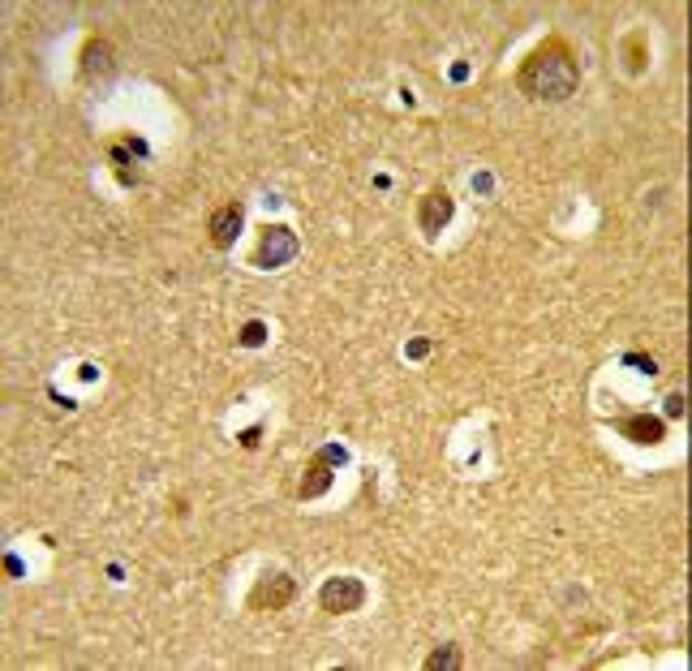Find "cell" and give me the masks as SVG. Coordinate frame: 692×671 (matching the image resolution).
Masks as SVG:
<instances>
[{"instance_id": "ba28073f", "label": "cell", "mask_w": 692, "mask_h": 671, "mask_svg": "<svg viewBox=\"0 0 692 671\" xmlns=\"http://www.w3.org/2000/svg\"><path fill=\"white\" fill-rule=\"evenodd\" d=\"M344 461V452L340 448H323L319 456H314V465L306 469V482H301V499H314V495H323L331 487V465H340Z\"/></svg>"}, {"instance_id": "30bf717a", "label": "cell", "mask_w": 692, "mask_h": 671, "mask_svg": "<svg viewBox=\"0 0 692 671\" xmlns=\"http://www.w3.org/2000/svg\"><path fill=\"white\" fill-rule=\"evenodd\" d=\"M439 667H460V650H456V646H439V650L426 659V671H439Z\"/></svg>"}, {"instance_id": "8992f818", "label": "cell", "mask_w": 692, "mask_h": 671, "mask_svg": "<svg viewBox=\"0 0 692 671\" xmlns=\"http://www.w3.org/2000/svg\"><path fill=\"white\" fill-rule=\"evenodd\" d=\"M452 216H456V203H452L448 190H430L422 203H417V224H422L426 237H439L443 228L452 224Z\"/></svg>"}, {"instance_id": "9c48e42d", "label": "cell", "mask_w": 692, "mask_h": 671, "mask_svg": "<svg viewBox=\"0 0 692 671\" xmlns=\"http://www.w3.org/2000/svg\"><path fill=\"white\" fill-rule=\"evenodd\" d=\"M82 74H86V78H104V74H112V48L104 44V39H91V44L82 48Z\"/></svg>"}, {"instance_id": "4fadbf2b", "label": "cell", "mask_w": 692, "mask_h": 671, "mask_svg": "<svg viewBox=\"0 0 692 671\" xmlns=\"http://www.w3.org/2000/svg\"><path fill=\"white\" fill-rule=\"evenodd\" d=\"M667 413H671V418H684V396H680V392L667 396Z\"/></svg>"}, {"instance_id": "8fae6325", "label": "cell", "mask_w": 692, "mask_h": 671, "mask_svg": "<svg viewBox=\"0 0 692 671\" xmlns=\"http://www.w3.org/2000/svg\"><path fill=\"white\" fill-rule=\"evenodd\" d=\"M624 366H637L641 375H658V366H654L650 358H645V353H624Z\"/></svg>"}, {"instance_id": "277c9868", "label": "cell", "mask_w": 692, "mask_h": 671, "mask_svg": "<svg viewBox=\"0 0 692 671\" xmlns=\"http://www.w3.org/2000/svg\"><path fill=\"white\" fill-rule=\"evenodd\" d=\"M241 228H245V203H224L207 216V237L215 250H233Z\"/></svg>"}, {"instance_id": "6da1fadb", "label": "cell", "mask_w": 692, "mask_h": 671, "mask_svg": "<svg viewBox=\"0 0 692 671\" xmlns=\"http://www.w3.org/2000/svg\"><path fill=\"white\" fill-rule=\"evenodd\" d=\"M516 82H521L525 95L546 99V104H551V99H568L576 91L581 69H576V56H572V48L564 44V39H546L542 48L529 52V61L521 65Z\"/></svg>"}, {"instance_id": "7c38bea8", "label": "cell", "mask_w": 692, "mask_h": 671, "mask_svg": "<svg viewBox=\"0 0 692 671\" xmlns=\"http://www.w3.org/2000/svg\"><path fill=\"white\" fill-rule=\"evenodd\" d=\"M263 336H267V327H263V323H250V327L241 332V345H263Z\"/></svg>"}, {"instance_id": "3957f363", "label": "cell", "mask_w": 692, "mask_h": 671, "mask_svg": "<svg viewBox=\"0 0 692 671\" xmlns=\"http://www.w3.org/2000/svg\"><path fill=\"white\" fill-rule=\"evenodd\" d=\"M319 603H323L327 616H349V611H357L366 603V585L357 577H331V581H323Z\"/></svg>"}, {"instance_id": "5b68a950", "label": "cell", "mask_w": 692, "mask_h": 671, "mask_svg": "<svg viewBox=\"0 0 692 671\" xmlns=\"http://www.w3.org/2000/svg\"><path fill=\"white\" fill-rule=\"evenodd\" d=\"M293 594H297V585L288 573H263V581L254 585V594H250V607L254 611H280L293 603Z\"/></svg>"}, {"instance_id": "52a82bcc", "label": "cell", "mask_w": 692, "mask_h": 671, "mask_svg": "<svg viewBox=\"0 0 692 671\" xmlns=\"http://www.w3.org/2000/svg\"><path fill=\"white\" fill-rule=\"evenodd\" d=\"M615 426L624 431V439H632V444H641V448H654L667 439V422L654 418V413H632V418L615 422Z\"/></svg>"}, {"instance_id": "7a4b0ae2", "label": "cell", "mask_w": 692, "mask_h": 671, "mask_svg": "<svg viewBox=\"0 0 692 671\" xmlns=\"http://www.w3.org/2000/svg\"><path fill=\"white\" fill-rule=\"evenodd\" d=\"M297 259V233L284 224H263V233H258V250H254V267L263 271H276L284 263Z\"/></svg>"}]
</instances>
